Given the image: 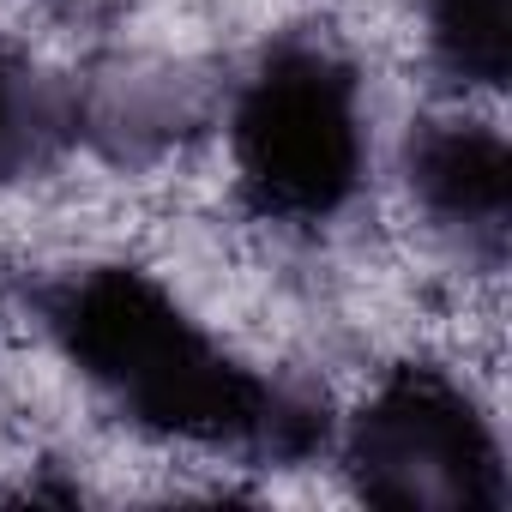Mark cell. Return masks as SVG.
<instances>
[{"label": "cell", "mask_w": 512, "mask_h": 512, "mask_svg": "<svg viewBox=\"0 0 512 512\" xmlns=\"http://www.w3.org/2000/svg\"><path fill=\"white\" fill-rule=\"evenodd\" d=\"M43 326L67 362L151 434L260 458H296L320 440L302 404L223 356V344L145 272L91 266L61 278L43 296Z\"/></svg>", "instance_id": "6da1fadb"}, {"label": "cell", "mask_w": 512, "mask_h": 512, "mask_svg": "<svg viewBox=\"0 0 512 512\" xmlns=\"http://www.w3.org/2000/svg\"><path fill=\"white\" fill-rule=\"evenodd\" d=\"M344 464L374 506L404 512H500L506 464L488 416L440 374L386 380L350 422Z\"/></svg>", "instance_id": "7a4b0ae2"}, {"label": "cell", "mask_w": 512, "mask_h": 512, "mask_svg": "<svg viewBox=\"0 0 512 512\" xmlns=\"http://www.w3.org/2000/svg\"><path fill=\"white\" fill-rule=\"evenodd\" d=\"M241 181L278 217H326L356 193V79L320 49H278L235 103Z\"/></svg>", "instance_id": "3957f363"}, {"label": "cell", "mask_w": 512, "mask_h": 512, "mask_svg": "<svg viewBox=\"0 0 512 512\" xmlns=\"http://www.w3.org/2000/svg\"><path fill=\"white\" fill-rule=\"evenodd\" d=\"M410 187L434 223L488 247L506 235V139L470 121H428L410 133Z\"/></svg>", "instance_id": "277c9868"}, {"label": "cell", "mask_w": 512, "mask_h": 512, "mask_svg": "<svg viewBox=\"0 0 512 512\" xmlns=\"http://www.w3.org/2000/svg\"><path fill=\"white\" fill-rule=\"evenodd\" d=\"M67 133V109L61 97L19 61L0 49V181L43 163Z\"/></svg>", "instance_id": "5b68a950"}, {"label": "cell", "mask_w": 512, "mask_h": 512, "mask_svg": "<svg viewBox=\"0 0 512 512\" xmlns=\"http://www.w3.org/2000/svg\"><path fill=\"white\" fill-rule=\"evenodd\" d=\"M434 31L458 73L500 79L506 67V0H434Z\"/></svg>", "instance_id": "8992f818"}]
</instances>
